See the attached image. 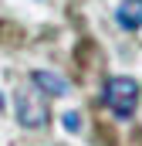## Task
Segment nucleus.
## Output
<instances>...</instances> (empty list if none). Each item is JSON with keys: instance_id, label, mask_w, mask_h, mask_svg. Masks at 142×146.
<instances>
[{"instance_id": "1", "label": "nucleus", "mask_w": 142, "mask_h": 146, "mask_svg": "<svg viewBox=\"0 0 142 146\" xmlns=\"http://www.w3.org/2000/svg\"><path fill=\"white\" fill-rule=\"evenodd\" d=\"M102 102L115 119H132L139 109V82L129 75H112L102 88Z\"/></svg>"}, {"instance_id": "2", "label": "nucleus", "mask_w": 142, "mask_h": 146, "mask_svg": "<svg viewBox=\"0 0 142 146\" xmlns=\"http://www.w3.org/2000/svg\"><path fill=\"white\" fill-rule=\"evenodd\" d=\"M17 122H20L24 129H41V126H47V102H44V95L37 92L34 85L17 95Z\"/></svg>"}, {"instance_id": "3", "label": "nucleus", "mask_w": 142, "mask_h": 146, "mask_svg": "<svg viewBox=\"0 0 142 146\" xmlns=\"http://www.w3.org/2000/svg\"><path fill=\"white\" fill-rule=\"evenodd\" d=\"M31 85H34L41 95H64L68 92V82L61 78V75H54V72H31Z\"/></svg>"}, {"instance_id": "4", "label": "nucleus", "mask_w": 142, "mask_h": 146, "mask_svg": "<svg viewBox=\"0 0 142 146\" xmlns=\"http://www.w3.org/2000/svg\"><path fill=\"white\" fill-rule=\"evenodd\" d=\"M115 21L122 31H139L142 27V3L139 0H122V7L115 10Z\"/></svg>"}, {"instance_id": "5", "label": "nucleus", "mask_w": 142, "mask_h": 146, "mask_svg": "<svg viewBox=\"0 0 142 146\" xmlns=\"http://www.w3.org/2000/svg\"><path fill=\"white\" fill-rule=\"evenodd\" d=\"M64 129H68V133H78V129H81V115H78V112H64Z\"/></svg>"}, {"instance_id": "6", "label": "nucleus", "mask_w": 142, "mask_h": 146, "mask_svg": "<svg viewBox=\"0 0 142 146\" xmlns=\"http://www.w3.org/2000/svg\"><path fill=\"white\" fill-rule=\"evenodd\" d=\"M0 109H3V95H0Z\"/></svg>"}, {"instance_id": "7", "label": "nucleus", "mask_w": 142, "mask_h": 146, "mask_svg": "<svg viewBox=\"0 0 142 146\" xmlns=\"http://www.w3.org/2000/svg\"><path fill=\"white\" fill-rule=\"evenodd\" d=\"M139 3H142V0H139Z\"/></svg>"}]
</instances>
